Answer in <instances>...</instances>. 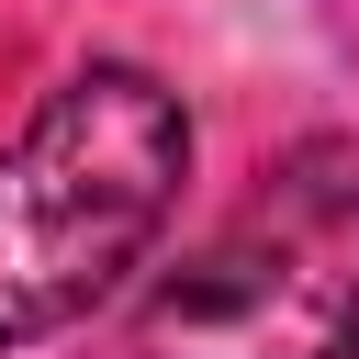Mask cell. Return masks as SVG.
<instances>
[{"instance_id":"1","label":"cell","mask_w":359,"mask_h":359,"mask_svg":"<svg viewBox=\"0 0 359 359\" xmlns=\"http://www.w3.org/2000/svg\"><path fill=\"white\" fill-rule=\"evenodd\" d=\"M191 112L146 67H67L0 146V348L79 325L168 224Z\"/></svg>"},{"instance_id":"2","label":"cell","mask_w":359,"mask_h":359,"mask_svg":"<svg viewBox=\"0 0 359 359\" xmlns=\"http://www.w3.org/2000/svg\"><path fill=\"white\" fill-rule=\"evenodd\" d=\"M146 359H359V146L303 135L258 168V191L180 258L146 314Z\"/></svg>"}]
</instances>
